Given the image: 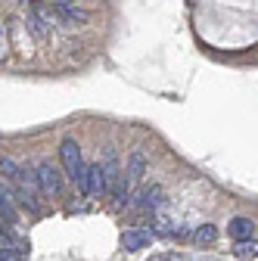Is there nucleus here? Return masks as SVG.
<instances>
[{
    "label": "nucleus",
    "instance_id": "nucleus-10",
    "mask_svg": "<svg viewBox=\"0 0 258 261\" xmlns=\"http://www.w3.org/2000/svg\"><path fill=\"white\" fill-rule=\"evenodd\" d=\"M227 230H230V237L240 243V240H252V233H255V224H252L249 218H234Z\"/></svg>",
    "mask_w": 258,
    "mask_h": 261
},
{
    "label": "nucleus",
    "instance_id": "nucleus-14",
    "mask_svg": "<svg viewBox=\"0 0 258 261\" xmlns=\"http://www.w3.org/2000/svg\"><path fill=\"white\" fill-rule=\"evenodd\" d=\"M237 255L240 258H255L258 255V243L255 240H240L237 243Z\"/></svg>",
    "mask_w": 258,
    "mask_h": 261
},
{
    "label": "nucleus",
    "instance_id": "nucleus-13",
    "mask_svg": "<svg viewBox=\"0 0 258 261\" xmlns=\"http://www.w3.org/2000/svg\"><path fill=\"white\" fill-rule=\"evenodd\" d=\"M0 177L10 180V184H16V180H19V165H16L13 159H7V155H0Z\"/></svg>",
    "mask_w": 258,
    "mask_h": 261
},
{
    "label": "nucleus",
    "instance_id": "nucleus-17",
    "mask_svg": "<svg viewBox=\"0 0 258 261\" xmlns=\"http://www.w3.org/2000/svg\"><path fill=\"white\" fill-rule=\"evenodd\" d=\"M50 4H53V7H69L72 0H50Z\"/></svg>",
    "mask_w": 258,
    "mask_h": 261
},
{
    "label": "nucleus",
    "instance_id": "nucleus-2",
    "mask_svg": "<svg viewBox=\"0 0 258 261\" xmlns=\"http://www.w3.org/2000/svg\"><path fill=\"white\" fill-rule=\"evenodd\" d=\"M35 177H38L41 196H50V199H56V196L62 193V174H59V168L53 165V162H41V165L35 168Z\"/></svg>",
    "mask_w": 258,
    "mask_h": 261
},
{
    "label": "nucleus",
    "instance_id": "nucleus-9",
    "mask_svg": "<svg viewBox=\"0 0 258 261\" xmlns=\"http://www.w3.org/2000/svg\"><path fill=\"white\" fill-rule=\"evenodd\" d=\"M0 218H4L7 224H16L19 221V212L13 205V196H10V190L4 184H0Z\"/></svg>",
    "mask_w": 258,
    "mask_h": 261
},
{
    "label": "nucleus",
    "instance_id": "nucleus-1",
    "mask_svg": "<svg viewBox=\"0 0 258 261\" xmlns=\"http://www.w3.org/2000/svg\"><path fill=\"white\" fill-rule=\"evenodd\" d=\"M59 159H62V165H66L69 177L78 184L81 196H87V165H84V159H81V146H78L75 140H62Z\"/></svg>",
    "mask_w": 258,
    "mask_h": 261
},
{
    "label": "nucleus",
    "instance_id": "nucleus-5",
    "mask_svg": "<svg viewBox=\"0 0 258 261\" xmlns=\"http://www.w3.org/2000/svg\"><path fill=\"white\" fill-rule=\"evenodd\" d=\"M127 205H140V208H146V212L162 208V205H165V190L156 187V184H149V187H143V190L137 193V199H131Z\"/></svg>",
    "mask_w": 258,
    "mask_h": 261
},
{
    "label": "nucleus",
    "instance_id": "nucleus-7",
    "mask_svg": "<svg viewBox=\"0 0 258 261\" xmlns=\"http://www.w3.org/2000/svg\"><path fill=\"white\" fill-rule=\"evenodd\" d=\"M143 171H146V155L143 152H131V159H127V168H124V177H127V184H140V177H143Z\"/></svg>",
    "mask_w": 258,
    "mask_h": 261
},
{
    "label": "nucleus",
    "instance_id": "nucleus-4",
    "mask_svg": "<svg viewBox=\"0 0 258 261\" xmlns=\"http://www.w3.org/2000/svg\"><path fill=\"white\" fill-rule=\"evenodd\" d=\"M106 193H109V180H106V171H103V162H93V165H87V196L100 199Z\"/></svg>",
    "mask_w": 258,
    "mask_h": 261
},
{
    "label": "nucleus",
    "instance_id": "nucleus-3",
    "mask_svg": "<svg viewBox=\"0 0 258 261\" xmlns=\"http://www.w3.org/2000/svg\"><path fill=\"white\" fill-rule=\"evenodd\" d=\"M28 25L31 31H35L38 38H47L50 35V28H53V13L47 4H31L28 7Z\"/></svg>",
    "mask_w": 258,
    "mask_h": 261
},
{
    "label": "nucleus",
    "instance_id": "nucleus-8",
    "mask_svg": "<svg viewBox=\"0 0 258 261\" xmlns=\"http://www.w3.org/2000/svg\"><path fill=\"white\" fill-rule=\"evenodd\" d=\"M149 240H152L149 230H124V233H121V246H124L127 252H137V249L149 246Z\"/></svg>",
    "mask_w": 258,
    "mask_h": 261
},
{
    "label": "nucleus",
    "instance_id": "nucleus-12",
    "mask_svg": "<svg viewBox=\"0 0 258 261\" xmlns=\"http://www.w3.org/2000/svg\"><path fill=\"white\" fill-rule=\"evenodd\" d=\"M193 237H196L199 246H212L218 240V227L215 224H202V227H196V233H193Z\"/></svg>",
    "mask_w": 258,
    "mask_h": 261
},
{
    "label": "nucleus",
    "instance_id": "nucleus-15",
    "mask_svg": "<svg viewBox=\"0 0 258 261\" xmlns=\"http://www.w3.org/2000/svg\"><path fill=\"white\" fill-rule=\"evenodd\" d=\"M152 227H156L159 233H174V230H177V227H174L168 218H152Z\"/></svg>",
    "mask_w": 258,
    "mask_h": 261
},
{
    "label": "nucleus",
    "instance_id": "nucleus-16",
    "mask_svg": "<svg viewBox=\"0 0 258 261\" xmlns=\"http://www.w3.org/2000/svg\"><path fill=\"white\" fill-rule=\"evenodd\" d=\"M7 47H10V41H7V28L0 25V59H7Z\"/></svg>",
    "mask_w": 258,
    "mask_h": 261
},
{
    "label": "nucleus",
    "instance_id": "nucleus-6",
    "mask_svg": "<svg viewBox=\"0 0 258 261\" xmlns=\"http://www.w3.org/2000/svg\"><path fill=\"white\" fill-rule=\"evenodd\" d=\"M0 261H25V243L13 237H0Z\"/></svg>",
    "mask_w": 258,
    "mask_h": 261
},
{
    "label": "nucleus",
    "instance_id": "nucleus-11",
    "mask_svg": "<svg viewBox=\"0 0 258 261\" xmlns=\"http://www.w3.org/2000/svg\"><path fill=\"white\" fill-rule=\"evenodd\" d=\"M56 13L66 19L69 25H84V22H87V10H81V7H75V4H69V7H56Z\"/></svg>",
    "mask_w": 258,
    "mask_h": 261
}]
</instances>
